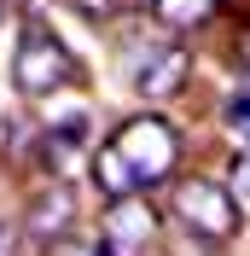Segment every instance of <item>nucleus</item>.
Masks as SVG:
<instances>
[{"label":"nucleus","mask_w":250,"mask_h":256,"mask_svg":"<svg viewBox=\"0 0 250 256\" xmlns=\"http://www.w3.org/2000/svg\"><path fill=\"white\" fill-rule=\"evenodd\" d=\"M180 163V134L169 116H128L116 134L94 152V186L105 198H146L152 186H169Z\"/></svg>","instance_id":"f257e3e1"},{"label":"nucleus","mask_w":250,"mask_h":256,"mask_svg":"<svg viewBox=\"0 0 250 256\" xmlns=\"http://www.w3.org/2000/svg\"><path fill=\"white\" fill-rule=\"evenodd\" d=\"M169 210H174V222L186 227L192 239H204V244L238 239V216H244V204L233 198V186H221V180H210V175L169 180Z\"/></svg>","instance_id":"f03ea898"},{"label":"nucleus","mask_w":250,"mask_h":256,"mask_svg":"<svg viewBox=\"0 0 250 256\" xmlns=\"http://www.w3.org/2000/svg\"><path fill=\"white\" fill-rule=\"evenodd\" d=\"M70 82H76V52L58 41V30L24 24V35H18V47H12V88L24 99H52Z\"/></svg>","instance_id":"7ed1b4c3"},{"label":"nucleus","mask_w":250,"mask_h":256,"mask_svg":"<svg viewBox=\"0 0 250 256\" xmlns=\"http://www.w3.org/2000/svg\"><path fill=\"white\" fill-rule=\"evenodd\" d=\"M99 239L110 256H152L157 250V210L146 198H105Z\"/></svg>","instance_id":"20e7f679"},{"label":"nucleus","mask_w":250,"mask_h":256,"mask_svg":"<svg viewBox=\"0 0 250 256\" xmlns=\"http://www.w3.org/2000/svg\"><path fill=\"white\" fill-rule=\"evenodd\" d=\"M24 233H30L41 250L76 233V186H70L64 175H52L47 186L30 198V210H24Z\"/></svg>","instance_id":"39448f33"},{"label":"nucleus","mask_w":250,"mask_h":256,"mask_svg":"<svg viewBox=\"0 0 250 256\" xmlns=\"http://www.w3.org/2000/svg\"><path fill=\"white\" fill-rule=\"evenodd\" d=\"M186 47H146L140 58H128V82L140 88V99H174L186 88Z\"/></svg>","instance_id":"423d86ee"},{"label":"nucleus","mask_w":250,"mask_h":256,"mask_svg":"<svg viewBox=\"0 0 250 256\" xmlns=\"http://www.w3.org/2000/svg\"><path fill=\"white\" fill-rule=\"evenodd\" d=\"M41 158H47L52 175H64L76 158H94V146H88V116H64L58 128L41 134Z\"/></svg>","instance_id":"0eeeda50"},{"label":"nucleus","mask_w":250,"mask_h":256,"mask_svg":"<svg viewBox=\"0 0 250 256\" xmlns=\"http://www.w3.org/2000/svg\"><path fill=\"white\" fill-rule=\"evenodd\" d=\"M146 12H152L157 30L192 35V30H204V24L216 18V0H146Z\"/></svg>","instance_id":"6e6552de"},{"label":"nucleus","mask_w":250,"mask_h":256,"mask_svg":"<svg viewBox=\"0 0 250 256\" xmlns=\"http://www.w3.org/2000/svg\"><path fill=\"white\" fill-rule=\"evenodd\" d=\"M221 128H227V140L238 152H250V82H238L233 94L221 99Z\"/></svg>","instance_id":"1a4fd4ad"},{"label":"nucleus","mask_w":250,"mask_h":256,"mask_svg":"<svg viewBox=\"0 0 250 256\" xmlns=\"http://www.w3.org/2000/svg\"><path fill=\"white\" fill-rule=\"evenodd\" d=\"M47 256H110V250H105V239H99V233H70V239L47 244Z\"/></svg>","instance_id":"9d476101"},{"label":"nucleus","mask_w":250,"mask_h":256,"mask_svg":"<svg viewBox=\"0 0 250 256\" xmlns=\"http://www.w3.org/2000/svg\"><path fill=\"white\" fill-rule=\"evenodd\" d=\"M233 198H238V204H250V158L233 163Z\"/></svg>","instance_id":"9b49d317"},{"label":"nucleus","mask_w":250,"mask_h":256,"mask_svg":"<svg viewBox=\"0 0 250 256\" xmlns=\"http://www.w3.org/2000/svg\"><path fill=\"white\" fill-rule=\"evenodd\" d=\"M70 6H76L82 18H110L116 12V0H70Z\"/></svg>","instance_id":"f8f14e48"},{"label":"nucleus","mask_w":250,"mask_h":256,"mask_svg":"<svg viewBox=\"0 0 250 256\" xmlns=\"http://www.w3.org/2000/svg\"><path fill=\"white\" fill-rule=\"evenodd\" d=\"M12 250H18V233H12L6 222H0V256H12Z\"/></svg>","instance_id":"ddd939ff"},{"label":"nucleus","mask_w":250,"mask_h":256,"mask_svg":"<svg viewBox=\"0 0 250 256\" xmlns=\"http://www.w3.org/2000/svg\"><path fill=\"white\" fill-rule=\"evenodd\" d=\"M238 58H244V70H250V35H244V52H238Z\"/></svg>","instance_id":"4468645a"}]
</instances>
